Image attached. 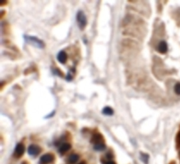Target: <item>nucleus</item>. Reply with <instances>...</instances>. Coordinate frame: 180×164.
<instances>
[{
  "label": "nucleus",
  "mask_w": 180,
  "mask_h": 164,
  "mask_svg": "<svg viewBox=\"0 0 180 164\" xmlns=\"http://www.w3.org/2000/svg\"><path fill=\"white\" fill-rule=\"evenodd\" d=\"M79 164H86V163H85V162H81L80 163H79Z\"/></svg>",
  "instance_id": "obj_23"
},
{
  "label": "nucleus",
  "mask_w": 180,
  "mask_h": 164,
  "mask_svg": "<svg viewBox=\"0 0 180 164\" xmlns=\"http://www.w3.org/2000/svg\"><path fill=\"white\" fill-rule=\"evenodd\" d=\"M42 152L41 147L36 144H31L28 148V153L29 155L36 157Z\"/></svg>",
  "instance_id": "obj_5"
},
{
  "label": "nucleus",
  "mask_w": 180,
  "mask_h": 164,
  "mask_svg": "<svg viewBox=\"0 0 180 164\" xmlns=\"http://www.w3.org/2000/svg\"><path fill=\"white\" fill-rule=\"evenodd\" d=\"M55 160V156L52 153H48L43 154L40 157L39 164H50Z\"/></svg>",
  "instance_id": "obj_3"
},
{
  "label": "nucleus",
  "mask_w": 180,
  "mask_h": 164,
  "mask_svg": "<svg viewBox=\"0 0 180 164\" xmlns=\"http://www.w3.org/2000/svg\"><path fill=\"white\" fill-rule=\"evenodd\" d=\"M174 91L177 95H180V82L177 83L175 84L174 87Z\"/></svg>",
  "instance_id": "obj_17"
},
{
  "label": "nucleus",
  "mask_w": 180,
  "mask_h": 164,
  "mask_svg": "<svg viewBox=\"0 0 180 164\" xmlns=\"http://www.w3.org/2000/svg\"><path fill=\"white\" fill-rule=\"evenodd\" d=\"M67 59H68L67 54L64 50H60L58 53L57 55V59L61 64L64 65L66 64V62L67 61Z\"/></svg>",
  "instance_id": "obj_7"
},
{
  "label": "nucleus",
  "mask_w": 180,
  "mask_h": 164,
  "mask_svg": "<svg viewBox=\"0 0 180 164\" xmlns=\"http://www.w3.org/2000/svg\"><path fill=\"white\" fill-rule=\"evenodd\" d=\"M106 145L105 143H101L94 146V149L97 151H103L106 149Z\"/></svg>",
  "instance_id": "obj_16"
},
{
  "label": "nucleus",
  "mask_w": 180,
  "mask_h": 164,
  "mask_svg": "<svg viewBox=\"0 0 180 164\" xmlns=\"http://www.w3.org/2000/svg\"><path fill=\"white\" fill-rule=\"evenodd\" d=\"M79 155L77 154H72L70 156H69L68 159H67V161L69 163H75L76 162H77L78 161V160H79Z\"/></svg>",
  "instance_id": "obj_12"
},
{
  "label": "nucleus",
  "mask_w": 180,
  "mask_h": 164,
  "mask_svg": "<svg viewBox=\"0 0 180 164\" xmlns=\"http://www.w3.org/2000/svg\"><path fill=\"white\" fill-rule=\"evenodd\" d=\"M91 142L94 144V146L101 144V143H104L103 136L100 133L94 134L92 135L91 139Z\"/></svg>",
  "instance_id": "obj_6"
},
{
  "label": "nucleus",
  "mask_w": 180,
  "mask_h": 164,
  "mask_svg": "<svg viewBox=\"0 0 180 164\" xmlns=\"http://www.w3.org/2000/svg\"><path fill=\"white\" fill-rule=\"evenodd\" d=\"M9 3V1H7V0H4V1H1V7H4L7 5Z\"/></svg>",
  "instance_id": "obj_19"
},
{
  "label": "nucleus",
  "mask_w": 180,
  "mask_h": 164,
  "mask_svg": "<svg viewBox=\"0 0 180 164\" xmlns=\"http://www.w3.org/2000/svg\"><path fill=\"white\" fill-rule=\"evenodd\" d=\"M2 31L3 34L5 35H9L10 32V25L8 23L4 22L2 23Z\"/></svg>",
  "instance_id": "obj_13"
},
{
  "label": "nucleus",
  "mask_w": 180,
  "mask_h": 164,
  "mask_svg": "<svg viewBox=\"0 0 180 164\" xmlns=\"http://www.w3.org/2000/svg\"><path fill=\"white\" fill-rule=\"evenodd\" d=\"M178 138L180 140V131L179 132V133H178Z\"/></svg>",
  "instance_id": "obj_22"
},
{
  "label": "nucleus",
  "mask_w": 180,
  "mask_h": 164,
  "mask_svg": "<svg viewBox=\"0 0 180 164\" xmlns=\"http://www.w3.org/2000/svg\"><path fill=\"white\" fill-rule=\"evenodd\" d=\"M104 164H116V163L113 161H107L106 162H105Z\"/></svg>",
  "instance_id": "obj_20"
},
{
  "label": "nucleus",
  "mask_w": 180,
  "mask_h": 164,
  "mask_svg": "<svg viewBox=\"0 0 180 164\" xmlns=\"http://www.w3.org/2000/svg\"><path fill=\"white\" fill-rule=\"evenodd\" d=\"M22 164H28V163H27V162H22Z\"/></svg>",
  "instance_id": "obj_24"
},
{
  "label": "nucleus",
  "mask_w": 180,
  "mask_h": 164,
  "mask_svg": "<svg viewBox=\"0 0 180 164\" xmlns=\"http://www.w3.org/2000/svg\"><path fill=\"white\" fill-rule=\"evenodd\" d=\"M5 13H6V12H5V10H2V11H1V19H2V18L5 16Z\"/></svg>",
  "instance_id": "obj_21"
},
{
  "label": "nucleus",
  "mask_w": 180,
  "mask_h": 164,
  "mask_svg": "<svg viewBox=\"0 0 180 164\" xmlns=\"http://www.w3.org/2000/svg\"><path fill=\"white\" fill-rule=\"evenodd\" d=\"M52 73L54 75H56L60 77H63L64 74L61 70L58 68H52Z\"/></svg>",
  "instance_id": "obj_15"
},
{
  "label": "nucleus",
  "mask_w": 180,
  "mask_h": 164,
  "mask_svg": "<svg viewBox=\"0 0 180 164\" xmlns=\"http://www.w3.org/2000/svg\"><path fill=\"white\" fill-rule=\"evenodd\" d=\"M158 50L161 53H165L168 51V45L166 42L162 41L158 45Z\"/></svg>",
  "instance_id": "obj_10"
},
{
  "label": "nucleus",
  "mask_w": 180,
  "mask_h": 164,
  "mask_svg": "<svg viewBox=\"0 0 180 164\" xmlns=\"http://www.w3.org/2000/svg\"><path fill=\"white\" fill-rule=\"evenodd\" d=\"M102 113L107 116H111L114 114V110L109 106H106L102 110Z\"/></svg>",
  "instance_id": "obj_14"
},
{
  "label": "nucleus",
  "mask_w": 180,
  "mask_h": 164,
  "mask_svg": "<svg viewBox=\"0 0 180 164\" xmlns=\"http://www.w3.org/2000/svg\"><path fill=\"white\" fill-rule=\"evenodd\" d=\"M71 144L68 143H64L63 144H62L61 146L58 149V152L61 154H63L67 152L70 149H71Z\"/></svg>",
  "instance_id": "obj_8"
},
{
  "label": "nucleus",
  "mask_w": 180,
  "mask_h": 164,
  "mask_svg": "<svg viewBox=\"0 0 180 164\" xmlns=\"http://www.w3.org/2000/svg\"><path fill=\"white\" fill-rule=\"evenodd\" d=\"M3 46H5V48H8V49H10L15 52H19V49L17 48L16 46L14 44H13L10 40H5L3 42Z\"/></svg>",
  "instance_id": "obj_9"
},
{
  "label": "nucleus",
  "mask_w": 180,
  "mask_h": 164,
  "mask_svg": "<svg viewBox=\"0 0 180 164\" xmlns=\"http://www.w3.org/2000/svg\"><path fill=\"white\" fill-rule=\"evenodd\" d=\"M76 22L77 26L81 31H83L88 24V19L85 13L83 10H79L76 13Z\"/></svg>",
  "instance_id": "obj_2"
},
{
  "label": "nucleus",
  "mask_w": 180,
  "mask_h": 164,
  "mask_svg": "<svg viewBox=\"0 0 180 164\" xmlns=\"http://www.w3.org/2000/svg\"><path fill=\"white\" fill-rule=\"evenodd\" d=\"M75 73V68H70L69 71H68L65 79L66 80L67 82H72L73 80V77H74V74Z\"/></svg>",
  "instance_id": "obj_11"
},
{
  "label": "nucleus",
  "mask_w": 180,
  "mask_h": 164,
  "mask_svg": "<svg viewBox=\"0 0 180 164\" xmlns=\"http://www.w3.org/2000/svg\"><path fill=\"white\" fill-rule=\"evenodd\" d=\"M25 151V147L22 143H18L14 149V157L16 158H20L22 157Z\"/></svg>",
  "instance_id": "obj_4"
},
{
  "label": "nucleus",
  "mask_w": 180,
  "mask_h": 164,
  "mask_svg": "<svg viewBox=\"0 0 180 164\" xmlns=\"http://www.w3.org/2000/svg\"><path fill=\"white\" fill-rule=\"evenodd\" d=\"M23 38L25 43L34 47V48L40 49H43L45 48L46 44L44 42L36 36L25 34L23 35Z\"/></svg>",
  "instance_id": "obj_1"
},
{
  "label": "nucleus",
  "mask_w": 180,
  "mask_h": 164,
  "mask_svg": "<svg viewBox=\"0 0 180 164\" xmlns=\"http://www.w3.org/2000/svg\"><path fill=\"white\" fill-rule=\"evenodd\" d=\"M148 155L146 154H144V153H142L141 154V159L142 160V161H144L145 163L148 162Z\"/></svg>",
  "instance_id": "obj_18"
}]
</instances>
